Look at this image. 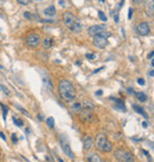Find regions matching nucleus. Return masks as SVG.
<instances>
[{"label": "nucleus", "mask_w": 154, "mask_h": 162, "mask_svg": "<svg viewBox=\"0 0 154 162\" xmlns=\"http://www.w3.org/2000/svg\"><path fill=\"white\" fill-rule=\"evenodd\" d=\"M58 92L62 99L65 102H72L76 98V90L72 83L68 79H61L58 82Z\"/></svg>", "instance_id": "nucleus-1"}, {"label": "nucleus", "mask_w": 154, "mask_h": 162, "mask_svg": "<svg viewBox=\"0 0 154 162\" xmlns=\"http://www.w3.org/2000/svg\"><path fill=\"white\" fill-rule=\"evenodd\" d=\"M63 22H64L65 26L74 33H79L83 29L79 19H77V18L70 12H65L63 14Z\"/></svg>", "instance_id": "nucleus-2"}, {"label": "nucleus", "mask_w": 154, "mask_h": 162, "mask_svg": "<svg viewBox=\"0 0 154 162\" xmlns=\"http://www.w3.org/2000/svg\"><path fill=\"white\" fill-rule=\"evenodd\" d=\"M109 35H110V32H108V31H105V32L95 35V37H93L94 45L98 49H105L108 45V37Z\"/></svg>", "instance_id": "nucleus-3"}, {"label": "nucleus", "mask_w": 154, "mask_h": 162, "mask_svg": "<svg viewBox=\"0 0 154 162\" xmlns=\"http://www.w3.org/2000/svg\"><path fill=\"white\" fill-rule=\"evenodd\" d=\"M25 42L30 47H37L40 44V35L37 32H30L25 37Z\"/></svg>", "instance_id": "nucleus-4"}, {"label": "nucleus", "mask_w": 154, "mask_h": 162, "mask_svg": "<svg viewBox=\"0 0 154 162\" xmlns=\"http://www.w3.org/2000/svg\"><path fill=\"white\" fill-rule=\"evenodd\" d=\"M107 142H108V137L105 133H100L96 135L95 137V141H94V146L96 147L97 150H101V152H103L105 149V146L107 145Z\"/></svg>", "instance_id": "nucleus-5"}, {"label": "nucleus", "mask_w": 154, "mask_h": 162, "mask_svg": "<svg viewBox=\"0 0 154 162\" xmlns=\"http://www.w3.org/2000/svg\"><path fill=\"white\" fill-rule=\"evenodd\" d=\"M59 143H61V147H62L63 152L65 153V155L69 156L70 159H75V155H74V153H72L71 148H70L69 142H68V140H66L65 136H61L59 137Z\"/></svg>", "instance_id": "nucleus-6"}, {"label": "nucleus", "mask_w": 154, "mask_h": 162, "mask_svg": "<svg viewBox=\"0 0 154 162\" xmlns=\"http://www.w3.org/2000/svg\"><path fill=\"white\" fill-rule=\"evenodd\" d=\"M107 31V26L105 24H100V25H93L88 29V34L91 35V37H95V35L102 33V32H105Z\"/></svg>", "instance_id": "nucleus-7"}, {"label": "nucleus", "mask_w": 154, "mask_h": 162, "mask_svg": "<svg viewBox=\"0 0 154 162\" xmlns=\"http://www.w3.org/2000/svg\"><path fill=\"white\" fill-rule=\"evenodd\" d=\"M78 116L81 118L82 122H85V123H89L94 120V114L91 110H88V109H82L79 113H78Z\"/></svg>", "instance_id": "nucleus-8"}, {"label": "nucleus", "mask_w": 154, "mask_h": 162, "mask_svg": "<svg viewBox=\"0 0 154 162\" xmlns=\"http://www.w3.org/2000/svg\"><path fill=\"white\" fill-rule=\"evenodd\" d=\"M138 33L140 35H148L151 33V27L147 23H141L138 25Z\"/></svg>", "instance_id": "nucleus-9"}, {"label": "nucleus", "mask_w": 154, "mask_h": 162, "mask_svg": "<svg viewBox=\"0 0 154 162\" xmlns=\"http://www.w3.org/2000/svg\"><path fill=\"white\" fill-rule=\"evenodd\" d=\"M93 146H94V140H93V137L90 135H87V136L84 137V140H83V149L88 152V150H90L93 148Z\"/></svg>", "instance_id": "nucleus-10"}, {"label": "nucleus", "mask_w": 154, "mask_h": 162, "mask_svg": "<svg viewBox=\"0 0 154 162\" xmlns=\"http://www.w3.org/2000/svg\"><path fill=\"white\" fill-rule=\"evenodd\" d=\"M145 11L147 15H154V0H145Z\"/></svg>", "instance_id": "nucleus-11"}, {"label": "nucleus", "mask_w": 154, "mask_h": 162, "mask_svg": "<svg viewBox=\"0 0 154 162\" xmlns=\"http://www.w3.org/2000/svg\"><path fill=\"white\" fill-rule=\"evenodd\" d=\"M125 154H126V149H123V148H117L114 152V156L118 162L125 161Z\"/></svg>", "instance_id": "nucleus-12"}, {"label": "nucleus", "mask_w": 154, "mask_h": 162, "mask_svg": "<svg viewBox=\"0 0 154 162\" xmlns=\"http://www.w3.org/2000/svg\"><path fill=\"white\" fill-rule=\"evenodd\" d=\"M87 161H88V162H102V159H101V156H100L98 154H96V153H90V154H88V156H87Z\"/></svg>", "instance_id": "nucleus-13"}, {"label": "nucleus", "mask_w": 154, "mask_h": 162, "mask_svg": "<svg viewBox=\"0 0 154 162\" xmlns=\"http://www.w3.org/2000/svg\"><path fill=\"white\" fill-rule=\"evenodd\" d=\"M42 44H43V47H44L45 50H49V49H51V46L54 45V40H52V38L46 37V38L43 39Z\"/></svg>", "instance_id": "nucleus-14"}, {"label": "nucleus", "mask_w": 154, "mask_h": 162, "mask_svg": "<svg viewBox=\"0 0 154 162\" xmlns=\"http://www.w3.org/2000/svg\"><path fill=\"white\" fill-rule=\"evenodd\" d=\"M43 83H44V85H45V88L47 90H50V91H52L54 90V84H52V82H51V79L49 78V76H44L43 77Z\"/></svg>", "instance_id": "nucleus-15"}, {"label": "nucleus", "mask_w": 154, "mask_h": 162, "mask_svg": "<svg viewBox=\"0 0 154 162\" xmlns=\"http://www.w3.org/2000/svg\"><path fill=\"white\" fill-rule=\"evenodd\" d=\"M81 104H82L83 109H88V110H93L94 109V103L91 101H89V99H84Z\"/></svg>", "instance_id": "nucleus-16"}, {"label": "nucleus", "mask_w": 154, "mask_h": 162, "mask_svg": "<svg viewBox=\"0 0 154 162\" xmlns=\"http://www.w3.org/2000/svg\"><path fill=\"white\" fill-rule=\"evenodd\" d=\"M44 14L45 15H49V17H54L55 14H56V7L55 6H49V7H46L45 10H44Z\"/></svg>", "instance_id": "nucleus-17"}, {"label": "nucleus", "mask_w": 154, "mask_h": 162, "mask_svg": "<svg viewBox=\"0 0 154 162\" xmlns=\"http://www.w3.org/2000/svg\"><path fill=\"white\" fill-rule=\"evenodd\" d=\"M123 162H135V157H134V155H133L129 150H126L125 161H123Z\"/></svg>", "instance_id": "nucleus-18"}, {"label": "nucleus", "mask_w": 154, "mask_h": 162, "mask_svg": "<svg viewBox=\"0 0 154 162\" xmlns=\"http://www.w3.org/2000/svg\"><path fill=\"white\" fill-rule=\"evenodd\" d=\"M133 108H134V110L136 111V113H139L140 115H142L145 118H148V116H147V114H146V111L142 109V108L141 106H139V105H136V104H134L133 105Z\"/></svg>", "instance_id": "nucleus-19"}, {"label": "nucleus", "mask_w": 154, "mask_h": 162, "mask_svg": "<svg viewBox=\"0 0 154 162\" xmlns=\"http://www.w3.org/2000/svg\"><path fill=\"white\" fill-rule=\"evenodd\" d=\"M82 109H83V108H82V104L78 103V102H77V103H74V104L71 105V110H72L74 113H77V114H78Z\"/></svg>", "instance_id": "nucleus-20"}, {"label": "nucleus", "mask_w": 154, "mask_h": 162, "mask_svg": "<svg viewBox=\"0 0 154 162\" xmlns=\"http://www.w3.org/2000/svg\"><path fill=\"white\" fill-rule=\"evenodd\" d=\"M136 98H138L140 102H146L147 101V96L145 92H136Z\"/></svg>", "instance_id": "nucleus-21"}, {"label": "nucleus", "mask_w": 154, "mask_h": 162, "mask_svg": "<svg viewBox=\"0 0 154 162\" xmlns=\"http://www.w3.org/2000/svg\"><path fill=\"white\" fill-rule=\"evenodd\" d=\"M113 149H114V147H113V143H111L110 141H108V142H107V145L105 146V149H103V152H105V153H110V152H113Z\"/></svg>", "instance_id": "nucleus-22"}, {"label": "nucleus", "mask_w": 154, "mask_h": 162, "mask_svg": "<svg viewBox=\"0 0 154 162\" xmlns=\"http://www.w3.org/2000/svg\"><path fill=\"white\" fill-rule=\"evenodd\" d=\"M0 105H1V109H3V118H4V121H6V116H7V113H8V108L5 104H0Z\"/></svg>", "instance_id": "nucleus-23"}, {"label": "nucleus", "mask_w": 154, "mask_h": 162, "mask_svg": "<svg viewBox=\"0 0 154 162\" xmlns=\"http://www.w3.org/2000/svg\"><path fill=\"white\" fill-rule=\"evenodd\" d=\"M46 124H47L49 128H54V127H55V120H54V117L46 118Z\"/></svg>", "instance_id": "nucleus-24"}, {"label": "nucleus", "mask_w": 154, "mask_h": 162, "mask_svg": "<svg viewBox=\"0 0 154 162\" xmlns=\"http://www.w3.org/2000/svg\"><path fill=\"white\" fill-rule=\"evenodd\" d=\"M98 17H100V19H101L102 22H107V17H106V14L103 13V11H98Z\"/></svg>", "instance_id": "nucleus-25"}, {"label": "nucleus", "mask_w": 154, "mask_h": 162, "mask_svg": "<svg viewBox=\"0 0 154 162\" xmlns=\"http://www.w3.org/2000/svg\"><path fill=\"white\" fill-rule=\"evenodd\" d=\"M17 3H18L19 5H23V6H26L31 3V0H17Z\"/></svg>", "instance_id": "nucleus-26"}, {"label": "nucleus", "mask_w": 154, "mask_h": 162, "mask_svg": "<svg viewBox=\"0 0 154 162\" xmlns=\"http://www.w3.org/2000/svg\"><path fill=\"white\" fill-rule=\"evenodd\" d=\"M13 122L17 124V125H18V127H23V121L22 120H19V118H17V117H13Z\"/></svg>", "instance_id": "nucleus-27"}, {"label": "nucleus", "mask_w": 154, "mask_h": 162, "mask_svg": "<svg viewBox=\"0 0 154 162\" xmlns=\"http://www.w3.org/2000/svg\"><path fill=\"white\" fill-rule=\"evenodd\" d=\"M24 17L26 18V19H30V20H32L33 18H37V17L32 15V14H31V13H29V12H25V13H24Z\"/></svg>", "instance_id": "nucleus-28"}, {"label": "nucleus", "mask_w": 154, "mask_h": 162, "mask_svg": "<svg viewBox=\"0 0 154 162\" xmlns=\"http://www.w3.org/2000/svg\"><path fill=\"white\" fill-rule=\"evenodd\" d=\"M85 57H87L88 59H90V60H91V59H95V57H96V56L94 55V53H87V55H85Z\"/></svg>", "instance_id": "nucleus-29"}, {"label": "nucleus", "mask_w": 154, "mask_h": 162, "mask_svg": "<svg viewBox=\"0 0 154 162\" xmlns=\"http://www.w3.org/2000/svg\"><path fill=\"white\" fill-rule=\"evenodd\" d=\"M12 142H13V143H17V142H18V137H17L15 134H12Z\"/></svg>", "instance_id": "nucleus-30"}, {"label": "nucleus", "mask_w": 154, "mask_h": 162, "mask_svg": "<svg viewBox=\"0 0 154 162\" xmlns=\"http://www.w3.org/2000/svg\"><path fill=\"white\" fill-rule=\"evenodd\" d=\"M132 15H133V8H129L128 10V19H130Z\"/></svg>", "instance_id": "nucleus-31"}, {"label": "nucleus", "mask_w": 154, "mask_h": 162, "mask_svg": "<svg viewBox=\"0 0 154 162\" xmlns=\"http://www.w3.org/2000/svg\"><path fill=\"white\" fill-rule=\"evenodd\" d=\"M138 83H139L140 85H144V84H145V79H142V78H139V79H138Z\"/></svg>", "instance_id": "nucleus-32"}, {"label": "nucleus", "mask_w": 154, "mask_h": 162, "mask_svg": "<svg viewBox=\"0 0 154 162\" xmlns=\"http://www.w3.org/2000/svg\"><path fill=\"white\" fill-rule=\"evenodd\" d=\"M0 137H1L4 141L6 140V136H5V134H4V133H0Z\"/></svg>", "instance_id": "nucleus-33"}, {"label": "nucleus", "mask_w": 154, "mask_h": 162, "mask_svg": "<svg viewBox=\"0 0 154 162\" xmlns=\"http://www.w3.org/2000/svg\"><path fill=\"white\" fill-rule=\"evenodd\" d=\"M105 69V66H102V67H100V69H97V70H95L94 71V74H96V72H98V71H101V70H103Z\"/></svg>", "instance_id": "nucleus-34"}, {"label": "nucleus", "mask_w": 154, "mask_h": 162, "mask_svg": "<svg viewBox=\"0 0 154 162\" xmlns=\"http://www.w3.org/2000/svg\"><path fill=\"white\" fill-rule=\"evenodd\" d=\"M142 1H145V0H134L135 4H140V3H142Z\"/></svg>", "instance_id": "nucleus-35"}, {"label": "nucleus", "mask_w": 154, "mask_h": 162, "mask_svg": "<svg viewBox=\"0 0 154 162\" xmlns=\"http://www.w3.org/2000/svg\"><path fill=\"white\" fill-rule=\"evenodd\" d=\"M153 55H154V51H153V52H151L149 55H148V59H151V58L153 57Z\"/></svg>", "instance_id": "nucleus-36"}, {"label": "nucleus", "mask_w": 154, "mask_h": 162, "mask_svg": "<svg viewBox=\"0 0 154 162\" xmlns=\"http://www.w3.org/2000/svg\"><path fill=\"white\" fill-rule=\"evenodd\" d=\"M102 94H103V92H102V90H98V91H96V95H97V96H100V95H102Z\"/></svg>", "instance_id": "nucleus-37"}, {"label": "nucleus", "mask_w": 154, "mask_h": 162, "mask_svg": "<svg viewBox=\"0 0 154 162\" xmlns=\"http://www.w3.org/2000/svg\"><path fill=\"white\" fill-rule=\"evenodd\" d=\"M142 127L144 128H147V122H142Z\"/></svg>", "instance_id": "nucleus-38"}, {"label": "nucleus", "mask_w": 154, "mask_h": 162, "mask_svg": "<svg viewBox=\"0 0 154 162\" xmlns=\"http://www.w3.org/2000/svg\"><path fill=\"white\" fill-rule=\"evenodd\" d=\"M149 76H154V70H152V71H149Z\"/></svg>", "instance_id": "nucleus-39"}, {"label": "nucleus", "mask_w": 154, "mask_h": 162, "mask_svg": "<svg viewBox=\"0 0 154 162\" xmlns=\"http://www.w3.org/2000/svg\"><path fill=\"white\" fill-rule=\"evenodd\" d=\"M59 5H62V6L64 5V0H59Z\"/></svg>", "instance_id": "nucleus-40"}, {"label": "nucleus", "mask_w": 154, "mask_h": 162, "mask_svg": "<svg viewBox=\"0 0 154 162\" xmlns=\"http://www.w3.org/2000/svg\"><path fill=\"white\" fill-rule=\"evenodd\" d=\"M115 22H116V23L118 22V15H115Z\"/></svg>", "instance_id": "nucleus-41"}, {"label": "nucleus", "mask_w": 154, "mask_h": 162, "mask_svg": "<svg viewBox=\"0 0 154 162\" xmlns=\"http://www.w3.org/2000/svg\"><path fill=\"white\" fill-rule=\"evenodd\" d=\"M58 162H64V161H63V160H62L61 157H58Z\"/></svg>", "instance_id": "nucleus-42"}, {"label": "nucleus", "mask_w": 154, "mask_h": 162, "mask_svg": "<svg viewBox=\"0 0 154 162\" xmlns=\"http://www.w3.org/2000/svg\"><path fill=\"white\" fill-rule=\"evenodd\" d=\"M152 65H153V67H154V59L152 60Z\"/></svg>", "instance_id": "nucleus-43"}, {"label": "nucleus", "mask_w": 154, "mask_h": 162, "mask_svg": "<svg viewBox=\"0 0 154 162\" xmlns=\"http://www.w3.org/2000/svg\"><path fill=\"white\" fill-rule=\"evenodd\" d=\"M100 1H101V3H105V0H100Z\"/></svg>", "instance_id": "nucleus-44"}, {"label": "nucleus", "mask_w": 154, "mask_h": 162, "mask_svg": "<svg viewBox=\"0 0 154 162\" xmlns=\"http://www.w3.org/2000/svg\"><path fill=\"white\" fill-rule=\"evenodd\" d=\"M0 69H4V67H3V66H1V65H0Z\"/></svg>", "instance_id": "nucleus-45"}, {"label": "nucleus", "mask_w": 154, "mask_h": 162, "mask_svg": "<svg viewBox=\"0 0 154 162\" xmlns=\"http://www.w3.org/2000/svg\"><path fill=\"white\" fill-rule=\"evenodd\" d=\"M0 159H1V153H0Z\"/></svg>", "instance_id": "nucleus-46"}, {"label": "nucleus", "mask_w": 154, "mask_h": 162, "mask_svg": "<svg viewBox=\"0 0 154 162\" xmlns=\"http://www.w3.org/2000/svg\"><path fill=\"white\" fill-rule=\"evenodd\" d=\"M0 15H1V13H0Z\"/></svg>", "instance_id": "nucleus-47"}]
</instances>
